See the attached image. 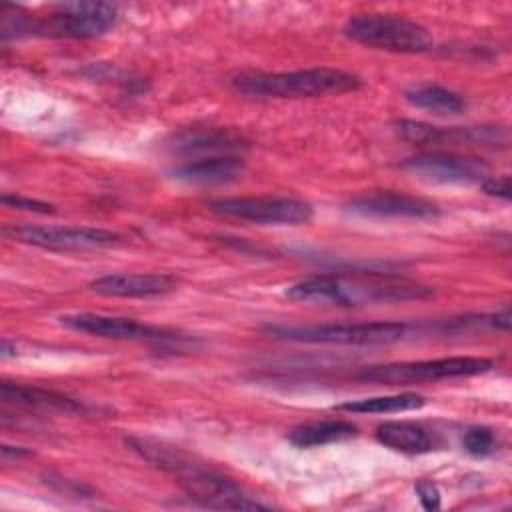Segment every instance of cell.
Segmentation results:
<instances>
[{"mask_svg":"<svg viewBox=\"0 0 512 512\" xmlns=\"http://www.w3.org/2000/svg\"><path fill=\"white\" fill-rule=\"evenodd\" d=\"M290 300L318 306H374L426 300L434 290L416 280L378 272H332L304 278L284 292Z\"/></svg>","mask_w":512,"mask_h":512,"instance_id":"obj_1","label":"cell"},{"mask_svg":"<svg viewBox=\"0 0 512 512\" xmlns=\"http://www.w3.org/2000/svg\"><path fill=\"white\" fill-rule=\"evenodd\" d=\"M126 446L136 452L148 464L172 474L186 494L198 500L202 506L220 508V510H260L264 504L246 496V492L220 472L204 466L184 450L168 446L154 438L130 436Z\"/></svg>","mask_w":512,"mask_h":512,"instance_id":"obj_2","label":"cell"},{"mask_svg":"<svg viewBox=\"0 0 512 512\" xmlns=\"http://www.w3.org/2000/svg\"><path fill=\"white\" fill-rule=\"evenodd\" d=\"M230 84L236 92L252 98H316L362 88L360 76L326 66L292 72H242Z\"/></svg>","mask_w":512,"mask_h":512,"instance_id":"obj_3","label":"cell"},{"mask_svg":"<svg viewBox=\"0 0 512 512\" xmlns=\"http://www.w3.org/2000/svg\"><path fill=\"white\" fill-rule=\"evenodd\" d=\"M344 36L362 46L398 54H418L434 46L426 26L394 14H356L346 20Z\"/></svg>","mask_w":512,"mask_h":512,"instance_id":"obj_4","label":"cell"},{"mask_svg":"<svg viewBox=\"0 0 512 512\" xmlns=\"http://www.w3.org/2000/svg\"><path fill=\"white\" fill-rule=\"evenodd\" d=\"M266 332L280 340L306 344H388L400 340L408 326L402 322H344L314 326H266Z\"/></svg>","mask_w":512,"mask_h":512,"instance_id":"obj_5","label":"cell"},{"mask_svg":"<svg viewBox=\"0 0 512 512\" xmlns=\"http://www.w3.org/2000/svg\"><path fill=\"white\" fill-rule=\"evenodd\" d=\"M492 370V360L478 356H452L436 360H418L402 364H382L362 368L356 378L384 384H404V382H434L446 378H470Z\"/></svg>","mask_w":512,"mask_h":512,"instance_id":"obj_6","label":"cell"},{"mask_svg":"<svg viewBox=\"0 0 512 512\" xmlns=\"http://www.w3.org/2000/svg\"><path fill=\"white\" fill-rule=\"evenodd\" d=\"M208 210L242 222L252 224H282L298 226L314 218V208L292 196H240V198H216L206 202Z\"/></svg>","mask_w":512,"mask_h":512,"instance_id":"obj_7","label":"cell"},{"mask_svg":"<svg viewBox=\"0 0 512 512\" xmlns=\"http://www.w3.org/2000/svg\"><path fill=\"white\" fill-rule=\"evenodd\" d=\"M118 8L106 2H66L60 4L44 22H38V32L58 38H96L114 28Z\"/></svg>","mask_w":512,"mask_h":512,"instance_id":"obj_8","label":"cell"},{"mask_svg":"<svg viewBox=\"0 0 512 512\" xmlns=\"http://www.w3.org/2000/svg\"><path fill=\"white\" fill-rule=\"evenodd\" d=\"M410 176L434 184H482L488 176V164L480 158L454 152H426L412 156L400 166Z\"/></svg>","mask_w":512,"mask_h":512,"instance_id":"obj_9","label":"cell"},{"mask_svg":"<svg viewBox=\"0 0 512 512\" xmlns=\"http://www.w3.org/2000/svg\"><path fill=\"white\" fill-rule=\"evenodd\" d=\"M8 234L30 246L50 248V250H88V248H106L122 240L118 232L92 226H14Z\"/></svg>","mask_w":512,"mask_h":512,"instance_id":"obj_10","label":"cell"},{"mask_svg":"<svg viewBox=\"0 0 512 512\" xmlns=\"http://www.w3.org/2000/svg\"><path fill=\"white\" fill-rule=\"evenodd\" d=\"M60 322L76 332H84L98 338L108 340H130V342H170L178 340L176 332L166 328L150 326L144 322H136L132 318L94 314V312H78L62 316Z\"/></svg>","mask_w":512,"mask_h":512,"instance_id":"obj_11","label":"cell"},{"mask_svg":"<svg viewBox=\"0 0 512 512\" xmlns=\"http://www.w3.org/2000/svg\"><path fill=\"white\" fill-rule=\"evenodd\" d=\"M346 208L360 216L370 218H412V220H430L440 216L438 204L402 194V192H372L352 198Z\"/></svg>","mask_w":512,"mask_h":512,"instance_id":"obj_12","label":"cell"},{"mask_svg":"<svg viewBox=\"0 0 512 512\" xmlns=\"http://www.w3.org/2000/svg\"><path fill=\"white\" fill-rule=\"evenodd\" d=\"M168 146L182 156H238L248 148V140L232 128H186L172 134Z\"/></svg>","mask_w":512,"mask_h":512,"instance_id":"obj_13","label":"cell"},{"mask_svg":"<svg viewBox=\"0 0 512 512\" xmlns=\"http://www.w3.org/2000/svg\"><path fill=\"white\" fill-rule=\"evenodd\" d=\"M176 284L178 280L164 272H116L92 280L88 288L106 298H152L172 292Z\"/></svg>","mask_w":512,"mask_h":512,"instance_id":"obj_14","label":"cell"},{"mask_svg":"<svg viewBox=\"0 0 512 512\" xmlns=\"http://www.w3.org/2000/svg\"><path fill=\"white\" fill-rule=\"evenodd\" d=\"M244 172V160L240 156H206L194 158L176 166L170 174L172 178L186 184H228L240 178Z\"/></svg>","mask_w":512,"mask_h":512,"instance_id":"obj_15","label":"cell"},{"mask_svg":"<svg viewBox=\"0 0 512 512\" xmlns=\"http://www.w3.org/2000/svg\"><path fill=\"white\" fill-rule=\"evenodd\" d=\"M0 400L12 406L28 408V410H44V412H64V414H78L84 412L86 406L66 394H58L52 390H44L38 386H26L16 382H2L0 384Z\"/></svg>","mask_w":512,"mask_h":512,"instance_id":"obj_16","label":"cell"},{"mask_svg":"<svg viewBox=\"0 0 512 512\" xmlns=\"http://www.w3.org/2000/svg\"><path fill=\"white\" fill-rule=\"evenodd\" d=\"M358 436V426L348 420H316L306 422L300 426H294L288 432V442L298 448H314V446H326L332 442H342Z\"/></svg>","mask_w":512,"mask_h":512,"instance_id":"obj_17","label":"cell"},{"mask_svg":"<svg viewBox=\"0 0 512 512\" xmlns=\"http://www.w3.org/2000/svg\"><path fill=\"white\" fill-rule=\"evenodd\" d=\"M376 440L390 450L406 454H424L432 450L428 430L414 422H384L376 428Z\"/></svg>","mask_w":512,"mask_h":512,"instance_id":"obj_18","label":"cell"},{"mask_svg":"<svg viewBox=\"0 0 512 512\" xmlns=\"http://www.w3.org/2000/svg\"><path fill=\"white\" fill-rule=\"evenodd\" d=\"M426 404V398L416 392H402V394H388V396H372L360 400H348L334 406L338 412H354V414H394L416 410Z\"/></svg>","mask_w":512,"mask_h":512,"instance_id":"obj_19","label":"cell"},{"mask_svg":"<svg viewBox=\"0 0 512 512\" xmlns=\"http://www.w3.org/2000/svg\"><path fill=\"white\" fill-rule=\"evenodd\" d=\"M404 98L422 110L440 114V116H448V114H458L466 108V100L454 92L448 90L444 86L438 84H424V86H416L412 90H406Z\"/></svg>","mask_w":512,"mask_h":512,"instance_id":"obj_20","label":"cell"},{"mask_svg":"<svg viewBox=\"0 0 512 512\" xmlns=\"http://www.w3.org/2000/svg\"><path fill=\"white\" fill-rule=\"evenodd\" d=\"M394 128L404 140H408L412 144H442V128L440 126H432V124H426L420 120L402 118V120L394 122Z\"/></svg>","mask_w":512,"mask_h":512,"instance_id":"obj_21","label":"cell"},{"mask_svg":"<svg viewBox=\"0 0 512 512\" xmlns=\"http://www.w3.org/2000/svg\"><path fill=\"white\" fill-rule=\"evenodd\" d=\"M494 432L486 426H470L462 436V446L472 456H486L494 448Z\"/></svg>","mask_w":512,"mask_h":512,"instance_id":"obj_22","label":"cell"},{"mask_svg":"<svg viewBox=\"0 0 512 512\" xmlns=\"http://www.w3.org/2000/svg\"><path fill=\"white\" fill-rule=\"evenodd\" d=\"M2 204L8 208H18V210H26V212H36V214H52L54 206L42 200H34V198H26L20 194H4L2 196Z\"/></svg>","mask_w":512,"mask_h":512,"instance_id":"obj_23","label":"cell"},{"mask_svg":"<svg viewBox=\"0 0 512 512\" xmlns=\"http://www.w3.org/2000/svg\"><path fill=\"white\" fill-rule=\"evenodd\" d=\"M44 482H46L48 486H52L54 490L64 492V494H70V496L90 498V496L94 494L88 486H84V484H80V482H76V480H68V478H62V476H54V474H46V476H44Z\"/></svg>","mask_w":512,"mask_h":512,"instance_id":"obj_24","label":"cell"},{"mask_svg":"<svg viewBox=\"0 0 512 512\" xmlns=\"http://www.w3.org/2000/svg\"><path fill=\"white\" fill-rule=\"evenodd\" d=\"M416 494H418V500L420 504L426 508V510H438L440 508V492L438 488L428 482V480H420L416 486H414Z\"/></svg>","mask_w":512,"mask_h":512,"instance_id":"obj_25","label":"cell"},{"mask_svg":"<svg viewBox=\"0 0 512 512\" xmlns=\"http://www.w3.org/2000/svg\"><path fill=\"white\" fill-rule=\"evenodd\" d=\"M480 186L488 196H496V198H502V200L510 198V178L506 174L488 176Z\"/></svg>","mask_w":512,"mask_h":512,"instance_id":"obj_26","label":"cell"},{"mask_svg":"<svg viewBox=\"0 0 512 512\" xmlns=\"http://www.w3.org/2000/svg\"><path fill=\"white\" fill-rule=\"evenodd\" d=\"M10 452H12V446H2V456H4V458H8ZM28 454H30V452H28V450H22V448H16V450H14V456H28Z\"/></svg>","mask_w":512,"mask_h":512,"instance_id":"obj_27","label":"cell"}]
</instances>
